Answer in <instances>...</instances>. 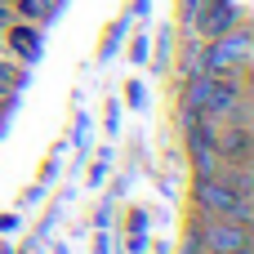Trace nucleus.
<instances>
[{
	"label": "nucleus",
	"mask_w": 254,
	"mask_h": 254,
	"mask_svg": "<svg viewBox=\"0 0 254 254\" xmlns=\"http://www.w3.org/2000/svg\"><path fill=\"white\" fill-rule=\"evenodd\" d=\"M134 27V18L129 13H121V18H112L107 27H103V36H98V63H107L112 54H121V45H125V31Z\"/></svg>",
	"instance_id": "nucleus-8"
},
{
	"label": "nucleus",
	"mask_w": 254,
	"mask_h": 254,
	"mask_svg": "<svg viewBox=\"0 0 254 254\" xmlns=\"http://www.w3.org/2000/svg\"><path fill=\"white\" fill-rule=\"evenodd\" d=\"M121 94H125V98H121V103H125V107H134V112H143V107H147V85H143V80H138V76H129V80H125V89H121Z\"/></svg>",
	"instance_id": "nucleus-14"
},
{
	"label": "nucleus",
	"mask_w": 254,
	"mask_h": 254,
	"mask_svg": "<svg viewBox=\"0 0 254 254\" xmlns=\"http://www.w3.org/2000/svg\"><path fill=\"white\" fill-rule=\"evenodd\" d=\"M0 254H13V246H4V241H0Z\"/></svg>",
	"instance_id": "nucleus-29"
},
{
	"label": "nucleus",
	"mask_w": 254,
	"mask_h": 254,
	"mask_svg": "<svg viewBox=\"0 0 254 254\" xmlns=\"http://www.w3.org/2000/svg\"><path fill=\"white\" fill-rule=\"evenodd\" d=\"M241 192H232L219 174H205V179H192V214H232Z\"/></svg>",
	"instance_id": "nucleus-4"
},
{
	"label": "nucleus",
	"mask_w": 254,
	"mask_h": 254,
	"mask_svg": "<svg viewBox=\"0 0 254 254\" xmlns=\"http://www.w3.org/2000/svg\"><path fill=\"white\" fill-rule=\"evenodd\" d=\"M4 121H9V116H0V138H4Z\"/></svg>",
	"instance_id": "nucleus-30"
},
{
	"label": "nucleus",
	"mask_w": 254,
	"mask_h": 254,
	"mask_svg": "<svg viewBox=\"0 0 254 254\" xmlns=\"http://www.w3.org/2000/svg\"><path fill=\"white\" fill-rule=\"evenodd\" d=\"M58 9H63V0H13V18L36 22V27L54 22V18H58Z\"/></svg>",
	"instance_id": "nucleus-11"
},
{
	"label": "nucleus",
	"mask_w": 254,
	"mask_h": 254,
	"mask_svg": "<svg viewBox=\"0 0 254 254\" xmlns=\"http://www.w3.org/2000/svg\"><path fill=\"white\" fill-rule=\"evenodd\" d=\"M58 156H63V143H58V147H54V152L40 161V170H36V183H45V188H49V183L58 179Z\"/></svg>",
	"instance_id": "nucleus-19"
},
{
	"label": "nucleus",
	"mask_w": 254,
	"mask_h": 254,
	"mask_svg": "<svg viewBox=\"0 0 254 254\" xmlns=\"http://www.w3.org/2000/svg\"><path fill=\"white\" fill-rule=\"evenodd\" d=\"M183 156H188V165H192V179H205V174H219V152H214V143H188L183 147Z\"/></svg>",
	"instance_id": "nucleus-10"
},
{
	"label": "nucleus",
	"mask_w": 254,
	"mask_h": 254,
	"mask_svg": "<svg viewBox=\"0 0 254 254\" xmlns=\"http://www.w3.org/2000/svg\"><path fill=\"white\" fill-rule=\"evenodd\" d=\"M125 13H129L134 22H143V18H152V0H129V4H125Z\"/></svg>",
	"instance_id": "nucleus-24"
},
{
	"label": "nucleus",
	"mask_w": 254,
	"mask_h": 254,
	"mask_svg": "<svg viewBox=\"0 0 254 254\" xmlns=\"http://www.w3.org/2000/svg\"><path fill=\"white\" fill-rule=\"evenodd\" d=\"M27 85H31V67H27V63H18V58H9V54H0V89L22 94Z\"/></svg>",
	"instance_id": "nucleus-12"
},
{
	"label": "nucleus",
	"mask_w": 254,
	"mask_h": 254,
	"mask_svg": "<svg viewBox=\"0 0 254 254\" xmlns=\"http://www.w3.org/2000/svg\"><path fill=\"white\" fill-rule=\"evenodd\" d=\"M13 254H45V246H40V237H31V232H27V241H22Z\"/></svg>",
	"instance_id": "nucleus-25"
},
{
	"label": "nucleus",
	"mask_w": 254,
	"mask_h": 254,
	"mask_svg": "<svg viewBox=\"0 0 254 254\" xmlns=\"http://www.w3.org/2000/svg\"><path fill=\"white\" fill-rule=\"evenodd\" d=\"M125 232H152V210L147 205H129L125 210Z\"/></svg>",
	"instance_id": "nucleus-15"
},
{
	"label": "nucleus",
	"mask_w": 254,
	"mask_h": 254,
	"mask_svg": "<svg viewBox=\"0 0 254 254\" xmlns=\"http://www.w3.org/2000/svg\"><path fill=\"white\" fill-rule=\"evenodd\" d=\"M0 40H4V54L18 58V63H27V67H36V63L45 58V27H36V22L13 18V22L0 31Z\"/></svg>",
	"instance_id": "nucleus-3"
},
{
	"label": "nucleus",
	"mask_w": 254,
	"mask_h": 254,
	"mask_svg": "<svg viewBox=\"0 0 254 254\" xmlns=\"http://www.w3.org/2000/svg\"><path fill=\"white\" fill-rule=\"evenodd\" d=\"M214 152L223 165L250 161V121H219L214 125Z\"/></svg>",
	"instance_id": "nucleus-6"
},
{
	"label": "nucleus",
	"mask_w": 254,
	"mask_h": 254,
	"mask_svg": "<svg viewBox=\"0 0 254 254\" xmlns=\"http://www.w3.org/2000/svg\"><path fill=\"white\" fill-rule=\"evenodd\" d=\"M71 143H76V152H80V161L89 156V116L85 112H76V125H71Z\"/></svg>",
	"instance_id": "nucleus-17"
},
{
	"label": "nucleus",
	"mask_w": 254,
	"mask_h": 254,
	"mask_svg": "<svg viewBox=\"0 0 254 254\" xmlns=\"http://www.w3.org/2000/svg\"><path fill=\"white\" fill-rule=\"evenodd\" d=\"M152 246V232H125V254H143Z\"/></svg>",
	"instance_id": "nucleus-22"
},
{
	"label": "nucleus",
	"mask_w": 254,
	"mask_h": 254,
	"mask_svg": "<svg viewBox=\"0 0 254 254\" xmlns=\"http://www.w3.org/2000/svg\"><path fill=\"white\" fill-rule=\"evenodd\" d=\"M152 254H170V241H161V246H156V250H152Z\"/></svg>",
	"instance_id": "nucleus-28"
},
{
	"label": "nucleus",
	"mask_w": 254,
	"mask_h": 254,
	"mask_svg": "<svg viewBox=\"0 0 254 254\" xmlns=\"http://www.w3.org/2000/svg\"><path fill=\"white\" fill-rule=\"evenodd\" d=\"M89 223H94V228H112V223H116V201L103 196V201L94 205V219H89Z\"/></svg>",
	"instance_id": "nucleus-21"
},
{
	"label": "nucleus",
	"mask_w": 254,
	"mask_h": 254,
	"mask_svg": "<svg viewBox=\"0 0 254 254\" xmlns=\"http://www.w3.org/2000/svg\"><path fill=\"white\" fill-rule=\"evenodd\" d=\"M121 54H125V63H129V67H147L152 36H147V27H143V22H134V27L125 31V45H121Z\"/></svg>",
	"instance_id": "nucleus-9"
},
{
	"label": "nucleus",
	"mask_w": 254,
	"mask_h": 254,
	"mask_svg": "<svg viewBox=\"0 0 254 254\" xmlns=\"http://www.w3.org/2000/svg\"><path fill=\"white\" fill-rule=\"evenodd\" d=\"M174 45H179V27H174V22H161V27H156V36H152V54H147V67H152V76H170Z\"/></svg>",
	"instance_id": "nucleus-7"
},
{
	"label": "nucleus",
	"mask_w": 254,
	"mask_h": 254,
	"mask_svg": "<svg viewBox=\"0 0 254 254\" xmlns=\"http://www.w3.org/2000/svg\"><path fill=\"white\" fill-rule=\"evenodd\" d=\"M45 192H49V188L31 179V183H27L22 192H18V210H31V205H40V201H45Z\"/></svg>",
	"instance_id": "nucleus-20"
},
{
	"label": "nucleus",
	"mask_w": 254,
	"mask_h": 254,
	"mask_svg": "<svg viewBox=\"0 0 254 254\" xmlns=\"http://www.w3.org/2000/svg\"><path fill=\"white\" fill-rule=\"evenodd\" d=\"M85 161H89V170H85V183H89V188H103V183H107V174H112V165H116V147L107 143V147L89 152Z\"/></svg>",
	"instance_id": "nucleus-13"
},
{
	"label": "nucleus",
	"mask_w": 254,
	"mask_h": 254,
	"mask_svg": "<svg viewBox=\"0 0 254 254\" xmlns=\"http://www.w3.org/2000/svg\"><path fill=\"white\" fill-rule=\"evenodd\" d=\"M103 134H121V98H107L103 103Z\"/></svg>",
	"instance_id": "nucleus-18"
},
{
	"label": "nucleus",
	"mask_w": 254,
	"mask_h": 254,
	"mask_svg": "<svg viewBox=\"0 0 254 254\" xmlns=\"http://www.w3.org/2000/svg\"><path fill=\"white\" fill-rule=\"evenodd\" d=\"M205 4H210V0H179V31H192Z\"/></svg>",
	"instance_id": "nucleus-16"
},
{
	"label": "nucleus",
	"mask_w": 254,
	"mask_h": 254,
	"mask_svg": "<svg viewBox=\"0 0 254 254\" xmlns=\"http://www.w3.org/2000/svg\"><path fill=\"white\" fill-rule=\"evenodd\" d=\"M192 228L201 237V250L205 254H250L254 246V228L232 223L228 214H192Z\"/></svg>",
	"instance_id": "nucleus-2"
},
{
	"label": "nucleus",
	"mask_w": 254,
	"mask_h": 254,
	"mask_svg": "<svg viewBox=\"0 0 254 254\" xmlns=\"http://www.w3.org/2000/svg\"><path fill=\"white\" fill-rule=\"evenodd\" d=\"M237 22H246V4H237V0H210V4L201 9V18H196L192 36H201V40H214V36L232 31Z\"/></svg>",
	"instance_id": "nucleus-5"
},
{
	"label": "nucleus",
	"mask_w": 254,
	"mask_h": 254,
	"mask_svg": "<svg viewBox=\"0 0 254 254\" xmlns=\"http://www.w3.org/2000/svg\"><path fill=\"white\" fill-rule=\"evenodd\" d=\"M254 63V31L250 22H237L232 31L201 40V71L205 76H250Z\"/></svg>",
	"instance_id": "nucleus-1"
},
{
	"label": "nucleus",
	"mask_w": 254,
	"mask_h": 254,
	"mask_svg": "<svg viewBox=\"0 0 254 254\" xmlns=\"http://www.w3.org/2000/svg\"><path fill=\"white\" fill-rule=\"evenodd\" d=\"M174 254H205L201 250V237H196V228H192V223H188V232H183V241H179V250Z\"/></svg>",
	"instance_id": "nucleus-23"
},
{
	"label": "nucleus",
	"mask_w": 254,
	"mask_h": 254,
	"mask_svg": "<svg viewBox=\"0 0 254 254\" xmlns=\"http://www.w3.org/2000/svg\"><path fill=\"white\" fill-rule=\"evenodd\" d=\"M18 228H22V219H18V214H4V210H0V237H4V232H18Z\"/></svg>",
	"instance_id": "nucleus-26"
},
{
	"label": "nucleus",
	"mask_w": 254,
	"mask_h": 254,
	"mask_svg": "<svg viewBox=\"0 0 254 254\" xmlns=\"http://www.w3.org/2000/svg\"><path fill=\"white\" fill-rule=\"evenodd\" d=\"M18 107V94H9V89H0V116H9Z\"/></svg>",
	"instance_id": "nucleus-27"
}]
</instances>
